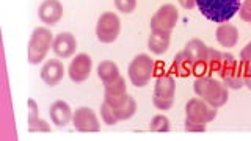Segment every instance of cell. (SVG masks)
Masks as SVG:
<instances>
[{
    "label": "cell",
    "mask_w": 251,
    "mask_h": 141,
    "mask_svg": "<svg viewBox=\"0 0 251 141\" xmlns=\"http://www.w3.org/2000/svg\"><path fill=\"white\" fill-rule=\"evenodd\" d=\"M195 3L206 19L225 24L239 13L242 0H195Z\"/></svg>",
    "instance_id": "obj_1"
},
{
    "label": "cell",
    "mask_w": 251,
    "mask_h": 141,
    "mask_svg": "<svg viewBox=\"0 0 251 141\" xmlns=\"http://www.w3.org/2000/svg\"><path fill=\"white\" fill-rule=\"evenodd\" d=\"M193 90L196 96L204 99L212 107L220 108L226 105L227 99H229V88L220 80H215L210 75L196 77L193 83Z\"/></svg>",
    "instance_id": "obj_2"
},
{
    "label": "cell",
    "mask_w": 251,
    "mask_h": 141,
    "mask_svg": "<svg viewBox=\"0 0 251 141\" xmlns=\"http://www.w3.org/2000/svg\"><path fill=\"white\" fill-rule=\"evenodd\" d=\"M53 38L55 36H52L50 30L46 27H36L33 30L28 43L30 65H38V63H41L47 57V53H49L53 44Z\"/></svg>",
    "instance_id": "obj_3"
},
{
    "label": "cell",
    "mask_w": 251,
    "mask_h": 141,
    "mask_svg": "<svg viewBox=\"0 0 251 141\" xmlns=\"http://www.w3.org/2000/svg\"><path fill=\"white\" fill-rule=\"evenodd\" d=\"M129 78L133 86H146L151 80V77L155 74V61L146 53L137 55L129 65Z\"/></svg>",
    "instance_id": "obj_4"
},
{
    "label": "cell",
    "mask_w": 251,
    "mask_h": 141,
    "mask_svg": "<svg viewBox=\"0 0 251 141\" xmlns=\"http://www.w3.org/2000/svg\"><path fill=\"white\" fill-rule=\"evenodd\" d=\"M177 10L175 5H163L159 10L154 13L151 18V31L154 33H160V35H171V31L175 30L176 24H177Z\"/></svg>",
    "instance_id": "obj_5"
},
{
    "label": "cell",
    "mask_w": 251,
    "mask_h": 141,
    "mask_svg": "<svg viewBox=\"0 0 251 141\" xmlns=\"http://www.w3.org/2000/svg\"><path fill=\"white\" fill-rule=\"evenodd\" d=\"M120 33H121L120 18L112 11L102 13L100 18L98 19V24H96V36L99 41L104 44L115 43L118 36H120Z\"/></svg>",
    "instance_id": "obj_6"
},
{
    "label": "cell",
    "mask_w": 251,
    "mask_h": 141,
    "mask_svg": "<svg viewBox=\"0 0 251 141\" xmlns=\"http://www.w3.org/2000/svg\"><path fill=\"white\" fill-rule=\"evenodd\" d=\"M217 110L218 108L212 107L204 99L196 96V97H193V99H190V100L187 102V105H185V115H187L188 119L209 124V122H212L217 118Z\"/></svg>",
    "instance_id": "obj_7"
},
{
    "label": "cell",
    "mask_w": 251,
    "mask_h": 141,
    "mask_svg": "<svg viewBox=\"0 0 251 141\" xmlns=\"http://www.w3.org/2000/svg\"><path fill=\"white\" fill-rule=\"evenodd\" d=\"M73 124L75 130L82 133L99 132L100 124L98 119V115L88 107H78L73 115Z\"/></svg>",
    "instance_id": "obj_8"
},
{
    "label": "cell",
    "mask_w": 251,
    "mask_h": 141,
    "mask_svg": "<svg viewBox=\"0 0 251 141\" xmlns=\"http://www.w3.org/2000/svg\"><path fill=\"white\" fill-rule=\"evenodd\" d=\"M93 69V60L88 53H78L75 58L71 61L68 68V75L74 83H82L90 77Z\"/></svg>",
    "instance_id": "obj_9"
},
{
    "label": "cell",
    "mask_w": 251,
    "mask_h": 141,
    "mask_svg": "<svg viewBox=\"0 0 251 141\" xmlns=\"http://www.w3.org/2000/svg\"><path fill=\"white\" fill-rule=\"evenodd\" d=\"M235 58L231 53L227 52H220L215 49H210L209 47V53H207V69H209V75H222L226 68H229Z\"/></svg>",
    "instance_id": "obj_10"
},
{
    "label": "cell",
    "mask_w": 251,
    "mask_h": 141,
    "mask_svg": "<svg viewBox=\"0 0 251 141\" xmlns=\"http://www.w3.org/2000/svg\"><path fill=\"white\" fill-rule=\"evenodd\" d=\"M52 50L57 55L58 58H69L73 57L77 50V41L75 36L69 31H63L58 33L53 38V44H52Z\"/></svg>",
    "instance_id": "obj_11"
},
{
    "label": "cell",
    "mask_w": 251,
    "mask_h": 141,
    "mask_svg": "<svg viewBox=\"0 0 251 141\" xmlns=\"http://www.w3.org/2000/svg\"><path fill=\"white\" fill-rule=\"evenodd\" d=\"M38 16L46 25H55L63 18V5L60 0H44L38 8Z\"/></svg>",
    "instance_id": "obj_12"
},
{
    "label": "cell",
    "mask_w": 251,
    "mask_h": 141,
    "mask_svg": "<svg viewBox=\"0 0 251 141\" xmlns=\"http://www.w3.org/2000/svg\"><path fill=\"white\" fill-rule=\"evenodd\" d=\"M65 75V66L58 58H52L47 63H44V66L41 69V78L46 85L55 86L63 80Z\"/></svg>",
    "instance_id": "obj_13"
},
{
    "label": "cell",
    "mask_w": 251,
    "mask_h": 141,
    "mask_svg": "<svg viewBox=\"0 0 251 141\" xmlns=\"http://www.w3.org/2000/svg\"><path fill=\"white\" fill-rule=\"evenodd\" d=\"M73 115H74V112L71 110L69 104H66L65 100H55L49 110L50 121L55 125H58V127H65V125H68L71 121H73Z\"/></svg>",
    "instance_id": "obj_14"
},
{
    "label": "cell",
    "mask_w": 251,
    "mask_h": 141,
    "mask_svg": "<svg viewBox=\"0 0 251 141\" xmlns=\"http://www.w3.org/2000/svg\"><path fill=\"white\" fill-rule=\"evenodd\" d=\"M222 77L223 83L231 90H240L245 86L243 83V61L235 60L229 68H226L225 72L220 75Z\"/></svg>",
    "instance_id": "obj_15"
},
{
    "label": "cell",
    "mask_w": 251,
    "mask_h": 141,
    "mask_svg": "<svg viewBox=\"0 0 251 141\" xmlns=\"http://www.w3.org/2000/svg\"><path fill=\"white\" fill-rule=\"evenodd\" d=\"M215 36H217V41L218 44L225 47V49H231L239 41V30L235 25H231V24H222L218 25L217 31H215Z\"/></svg>",
    "instance_id": "obj_16"
},
{
    "label": "cell",
    "mask_w": 251,
    "mask_h": 141,
    "mask_svg": "<svg viewBox=\"0 0 251 141\" xmlns=\"http://www.w3.org/2000/svg\"><path fill=\"white\" fill-rule=\"evenodd\" d=\"M176 93V82L175 78L168 74H162L157 77V80L154 83V94L159 97L165 99H175Z\"/></svg>",
    "instance_id": "obj_17"
},
{
    "label": "cell",
    "mask_w": 251,
    "mask_h": 141,
    "mask_svg": "<svg viewBox=\"0 0 251 141\" xmlns=\"http://www.w3.org/2000/svg\"><path fill=\"white\" fill-rule=\"evenodd\" d=\"M173 72L179 77H188L193 74V60L185 50H180L173 61Z\"/></svg>",
    "instance_id": "obj_18"
},
{
    "label": "cell",
    "mask_w": 251,
    "mask_h": 141,
    "mask_svg": "<svg viewBox=\"0 0 251 141\" xmlns=\"http://www.w3.org/2000/svg\"><path fill=\"white\" fill-rule=\"evenodd\" d=\"M184 50L190 55V58L193 60V65L198 61H207L209 47L204 44L201 39H192V41H188Z\"/></svg>",
    "instance_id": "obj_19"
},
{
    "label": "cell",
    "mask_w": 251,
    "mask_h": 141,
    "mask_svg": "<svg viewBox=\"0 0 251 141\" xmlns=\"http://www.w3.org/2000/svg\"><path fill=\"white\" fill-rule=\"evenodd\" d=\"M170 36L171 35H160L151 31V35L148 38V49L155 55L165 53L170 47Z\"/></svg>",
    "instance_id": "obj_20"
},
{
    "label": "cell",
    "mask_w": 251,
    "mask_h": 141,
    "mask_svg": "<svg viewBox=\"0 0 251 141\" xmlns=\"http://www.w3.org/2000/svg\"><path fill=\"white\" fill-rule=\"evenodd\" d=\"M98 75L102 80V83H110V82L116 80L121 74H120V68L116 66V63H113L112 60H105V61L99 63Z\"/></svg>",
    "instance_id": "obj_21"
},
{
    "label": "cell",
    "mask_w": 251,
    "mask_h": 141,
    "mask_svg": "<svg viewBox=\"0 0 251 141\" xmlns=\"http://www.w3.org/2000/svg\"><path fill=\"white\" fill-rule=\"evenodd\" d=\"M115 112H116L118 119H120V121L130 119V118L135 115V112H137V102H135V99H133L132 96H127V99L124 100V104L121 107H118Z\"/></svg>",
    "instance_id": "obj_22"
},
{
    "label": "cell",
    "mask_w": 251,
    "mask_h": 141,
    "mask_svg": "<svg viewBox=\"0 0 251 141\" xmlns=\"http://www.w3.org/2000/svg\"><path fill=\"white\" fill-rule=\"evenodd\" d=\"M104 90L105 94L108 96H123V94H127V86H126V80L120 75L116 80L110 82V83H104Z\"/></svg>",
    "instance_id": "obj_23"
},
{
    "label": "cell",
    "mask_w": 251,
    "mask_h": 141,
    "mask_svg": "<svg viewBox=\"0 0 251 141\" xmlns=\"http://www.w3.org/2000/svg\"><path fill=\"white\" fill-rule=\"evenodd\" d=\"M170 119L165 115H157L152 118L151 124H149V130L157 133H165L170 130Z\"/></svg>",
    "instance_id": "obj_24"
},
{
    "label": "cell",
    "mask_w": 251,
    "mask_h": 141,
    "mask_svg": "<svg viewBox=\"0 0 251 141\" xmlns=\"http://www.w3.org/2000/svg\"><path fill=\"white\" fill-rule=\"evenodd\" d=\"M100 118L107 125H115L116 122H120L116 112L107 104V102H104V104L100 105Z\"/></svg>",
    "instance_id": "obj_25"
},
{
    "label": "cell",
    "mask_w": 251,
    "mask_h": 141,
    "mask_svg": "<svg viewBox=\"0 0 251 141\" xmlns=\"http://www.w3.org/2000/svg\"><path fill=\"white\" fill-rule=\"evenodd\" d=\"M115 6L118 11H121L124 14H130L135 11L137 0H115Z\"/></svg>",
    "instance_id": "obj_26"
},
{
    "label": "cell",
    "mask_w": 251,
    "mask_h": 141,
    "mask_svg": "<svg viewBox=\"0 0 251 141\" xmlns=\"http://www.w3.org/2000/svg\"><path fill=\"white\" fill-rule=\"evenodd\" d=\"M28 132L31 133H36V132H50V125L47 121L38 118V119L28 122Z\"/></svg>",
    "instance_id": "obj_27"
},
{
    "label": "cell",
    "mask_w": 251,
    "mask_h": 141,
    "mask_svg": "<svg viewBox=\"0 0 251 141\" xmlns=\"http://www.w3.org/2000/svg\"><path fill=\"white\" fill-rule=\"evenodd\" d=\"M152 104L157 110H162V112H167L175 104V99H165V97H159V96H152Z\"/></svg>",
    "instance_id": "obj_28"
},
{
    "label": "cell",
    "mask_w": 251,
    "mask_h": 141,
    "mask_svg": "<svg viewBox=\"0 0 251 141\" xmlns=\"http://www.w3.org/2000/svg\"><path fill=\"white\" fill-rule=\"evenodd\" d=\"M239 16L242 21L251 24V0H243L239 10Z\"/></svg>",
    "instance_id": "obj_29"
},
{
    "label": "cell",
    "mask_w": 251,
    "mask_h": 141,
    "mask_svg": "<svg viewBox=\"0 0 251 141\" xmlns=\"http://www.w3.org/2000/svg\"><path fill=\"white\" fill-rule=\"evenodd\" d=\"M206 125L204 122H200V121H193V119H185V130L187 132H206Z\"/></svg>",
    "instance_id": "obj_30"
},
{
    "label": "cell",
    "mask_w": 251,
    "mask_h": 141,
    "mask_svg": "<svg viewBox=\"0 0 251 141\" xmlns=\"http://www.w3.org/2000/svg\"><path fill=\"white\" fill-rule=\"evenodd\" d=\"M39 118V108L33 99H28V122L35 121Z\"/></svg>",
    "instance_id": "obj_31"
},
{
    "label": "cell",
    "mask_w": 251,
    "mask_h": 141,
    "mask_svg": "<svg viewBox=\"0 0 251 141\" xmlns=\"http://www.w3.org/2000/svg\"><path fill=\"white\" fill-rule=\"evenodd\" d=\"M243 83L251 91V65L250 63H243Z\"/></svg>",
    "instance_id": "obj_32"
},
{
    "label": "cell",
    "mask_w": 251,
    "mask_h": 141,
    "mask_svg": "<svg viewBox=\"0 0 251 141\" xmlns=\"http://www.w3.org/2000/svg\"><path fill=\"white\" fill-rule=\"evenodd\" d=\"M240 61L250 63V65H251V41L242 49V52H240Z\"/></svg>",
    "instance_id": "obj_33"
},
{
    "label": "cell",
    "mask_w": 251,
    "mask_h": 141,
    "mask_svg": "<svg viewBox=\"0 0 251 141\" xmlns=\"http://www.w3.org/2000/svg\"><path fill=\"white\" fill-rule=\"evenodd\" d=\"M179 5L184 8V10H192L193 6H196L195 0H179Z\"/></svg>",
    "instance_id": "obj_34"
}]
</instances>
